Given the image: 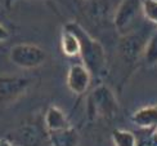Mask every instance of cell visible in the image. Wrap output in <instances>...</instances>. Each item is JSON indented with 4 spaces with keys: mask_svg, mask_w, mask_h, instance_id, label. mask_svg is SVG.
<instances>
[{
    "mask_svg": "<svg viewBox=\"0 0 157 146\" xmlns=\"http://www.w3.org/2000/svg\"><path fill=\"white\" fill-rule=\"evenodd\" d=\"M9 59L19 69L31 70L41 66L47 59L45 51L36 44L19 43L13 45L9 52Z\"/></svg>",
    "mask_w": 157,
    "mask_h": 146,
    "instance_id": "obj_3",
    "label": "cell"
},
{
    "mask_svg": "<svg viewBox=\"0 0 157 146\" xmlns=\"http://www.w3.org/2000/svg\"><path fill=\"white\" fill-rule=\"evenodd\" d=\"M147 39L148 36H144V34L138 30H133L122 35L119 43V55L121 61L129 67H133L139 61V57L143 56Z\"/></svg>",
    "mask_w": 157,
    "mask_h": 146,
    "instance_id": "obj_6",
    "label": "cell"
},
{
    "mask_svg": "<svg viewBox=\"0 0 157 146\" xmlns=\"http://www.w3.org/2000/svg\"><path fill=\"white\" fill-rule=\"evenodd\" d=\"M6 137L16 146H43L48 135L37 123H25L9 132Z\"/></svg>",
    "mask_w": 157,
    "mask_h": 146,
    "instance_id": "obj_7",
    "label": "cell"
},
{
    "mask_svg": "<svg viewBox=\"0 0 157 146\" xmlns=\"http://www.w3.org/2000/svg\"><path fill=\"white\" fill-rule=\"evenodd\" d=\"M142 13L148 22L157 26V0H142Z\"/></svg>",
    "mask_w": 157,
    "mask_h": 146,
    "instance_id": "obj_15",
    "label": "cell"
},
{
    "mask_svg": "<svg viewBox=\"0 0 157 146\" xmlns=\"http://www.w3.org/2000/svg\"><path fill=\"white\" fill-rule=\"evenodd\" d=\"M142 13V0H121L113 16V25L122 36L133 31L138 23Z\"/></svg>",
    "mask_w": 157,
    "mask_h": 146,
    "instance_id": "obj_4",
    "label": "cell"
},
{
    "mask_svg": "<svg viewBox=\"0 0 157 146\" xmlns=\"http://www.w3.org/2000/svg\"><path fill=\"white\" fill-rule=\"evenodd\" d=\"M32 79L23 75H0V106L14 103L27 93Z\"/></svg>",
    "mask_w": 157,
    "mask_h": 146,
    "instance_id": "obj_5",
    "label": "cell"
},
{
    "mask_svg": "<svg viewBox=\"0 0 157 146\" xmlns=\"http://www.w3.org/2000/svg\"><path fill=\"white\" fill-rule=\"evenodd\" d=\"M0 146H16L14 144H13L10 140L8 137H4V138H2V140H0Z\"/></svg>",
    "mask_w": 157,
    "mask_h": 146,
    "instance_id": "obj_17",
    "label": "cell"
},
{
    "mask_svg": "<svg viewBox=\"0 0 157 146\" xmlns=\"http://www.w3.org/2000/svg\"><path fill=\"white\" fill-rule=\"evenodd\" d=\"M91 72L84 63H74L70 66L66 76L67 88L72 92L74 95L81 96L86 93L90 84H91Z\"/></svg>",
    "mask_w": 157,
    "mask_h": 146,
    "instance_id": "obj_8",
    "label": "cell"
},
{
    "mask_svg": "<svg viewBox=\"0 0 157 146\" xmlns=\"http://www.w3.org/2000/svg\"><path fill=\"white\" fill-rule=\"evenodd\" d=\"M61 51L64 56H80V40L72 30L64 27L61 34Z\"/></svg>",
    "mask_w": 157,
    "mask_h": 146,
    "instance_id": "obj_12",
    "label": "cell"
},
{
    "mask_svg": "<svg viewBox=\"0 0 157 146\" xmlns=\"http://www.w3.org/2000/svg\"><path fill=\"white\" fill-rule=\"evenodd\" d=\"M8 38H9V31H8V29L0 23V43L5 42Z\"/></svg>",
    "mask_w": 157,
    "mask_h": 146,
    "instance_id": "obj_16",
    "label": "cell"
},
{
    "mask_svg": "<svg viewBox=\"0 0 157 146\" xmlns=\"http://www.w3.org/2000/svg\"><path fill=\"white\" fill-rule=\"evenodd\" d=\"M119 112V101L106 84H99L88 96V115L90 119H112Z\"/></svg>",
    "mask_w": 157,
    "mask_h": 146,
    "instance_id": "obj_2",
    "label": "cell"
},
{
    "mask_svg": "<svg viewBox=\"0 0 157 146\" xmlns=\"http://www.w3.org/2000/svg\"><path fill=\"white\" fill-rule=\"evenodd\" d=\"M113 146H138L136 136L128 129H115L111 136Z\"/></svg>",
    "mask_w": 157,
    "mask_h": 146,
    "instance_id": "obj_13",
    "label": "cell"
},
{
    "mask_svg": "<svg viewBox=\"0 0 157 146\" xmlns=\"http://www.w3.org/2000/svg\"><path fill=\"white\" fill-rule=\"evenodd\" d=\"M143 58L147 65H157V30L148 36L143 49Z\"/></svg>",
    "mask_w": 157,
    "mask_h": 146,
    "instance_id": "obj_14",
    "label": "cell"
},
{
    "mask_svg": "<svg viewBox=\"0 0 157 146\" xmlns=\"http://www.w3.org/2000/svg\"><path fill=\"white\" fill-rule=\"evenodd\" d=\"M132 120L140 128H153L157 125V105H147L132 115Z\"/></svg>",
    "mask_w": 157,
    "mask_h": 146,
    "instance_id": "obj_11",
    "label": "cell"
},
{
    "mask_svg": "<svg viewBox=\"0 0 157 146\" xmlns=\"http://www.w3.org/2000/svg\"><path fill=\"white\" fill-rule=\"evenodd\" d=\"M48 144L50 146H78V144H80V135L71 125L68 128L49 133Z\"/></svg>",
    "mask_w": 157,
    "mask_h": 146,
    "instance_id": "obj_10",
    "label": "cell"
},
{
    "mask_svg": "<svg viewBox=\"0 0 157 146\" xmlns=\"http://www.w3.org/2000/svg\"><path fill=\"white\" fill-rule=\"evenodd\" d=\"M66 29L72 30L80 40V57L82 63L93 76H99L106 70V52L103 45L86 32L77 22H67L64 25Z\"/></svg>",
    "mask_w": 157,
    "mask_h": 146,
    "instance_id": "obj_1",
    "label": "cell"
},
{
    "mask_svg": "<svg viewBox=\"0 0 157 146\" xmlns=\"http://www.w3.org/2000/svg\"><path fill=\"white\" fill-rule=\"evenodd\" d=\"M71 127L70 119L59 106L50 105L44 114V128L47 135Z\"/></svg>",
    "mask_w": 157,
    "mask_h": 146,
    "instance_id": "obj_9",
    "label": "cell"
}]
</instances>
